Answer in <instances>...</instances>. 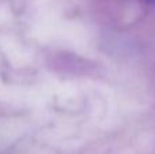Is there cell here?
Segmentation results:
<instances>
[{
    "label": "cell",
    "mask_w": 155,
    "mask_h": 154,
    "mask_svg": "<svg viewBox=\"0 0 155 154\" xmlns=\"http://www.w3.org/2000/svg\"><path fill=\"white\" fill-rule=\"evenodd\" d=\"M144 2H147V3H153V4H155V0H144Z\"/></svg>",
    "instance_id": "obj_1"
}]
</instances>
